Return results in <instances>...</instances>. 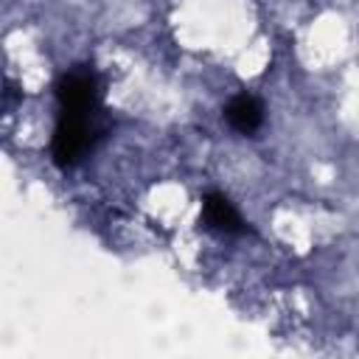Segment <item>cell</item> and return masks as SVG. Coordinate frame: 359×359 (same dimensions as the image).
Masks as SVG:
<instances>
[{
  "label": "cell",
  "mask_w": 359,
  "mask_h": 359,
  "mask_svg": "<svg viewBox=\"0 0 359 359\" xmlns=\"http://www.w3.org/2000/svg\"><path fill=\"white\" fill-rule=\"evenodd\" d=\"M101 112L93 109H62L59 126L53 132V157L59 165H73L79 157H84L93 143L101 137Z\"/></svg>",
  "instance_id": "1"
},
{
  "label": "cell",
  "mask_w": 359,
  "mask_h": 359,
  "mask_svg": "<svg viewBox=\"0 0 359 359\" xmlns=\"http://www.w3.org/2000/svg\"><path fill=\"white\" fill-rule=\"evenodd\" d=\"M98 76L90 67H76L59 81V104L62 109H93L98 107Z\"/></svg>",
  "instance_id": "2"
},
{
  "label": "cell",
  "mask_w": 359,
  "mask_h": 359,
  "mask_svg": "<svg viewBox=\"0 0 359 359\" xmlns=\"http://www.w3.org/2000/svg\"><path fill=\"white\" fill-rule=\"evenodd\" d=\"M202 222H205V227H210L216 233H224V236H236V233L247 230L241 213L236 210V205L224 194H205V199H202Z\"/></svg>",
  "instance_id": "3"
},
{
  "label": "cell",
  "mask_w": 359,
  "mask_h": 359,
  "mask_svg": "<svg viewBox=\"0 0 359 359\" xmlns=\"http://www.w3.org/2000/svg\"><path fill=\"white\" fill-rule=\"evenodd\" d=\"M224 118H227V123H230L236 132L252 135V132H258L261 123H264V107H261V101H258L255 95H236V98L224 107Z\"/></svg>",
  "instance_id": "4"
}]
</instances>
